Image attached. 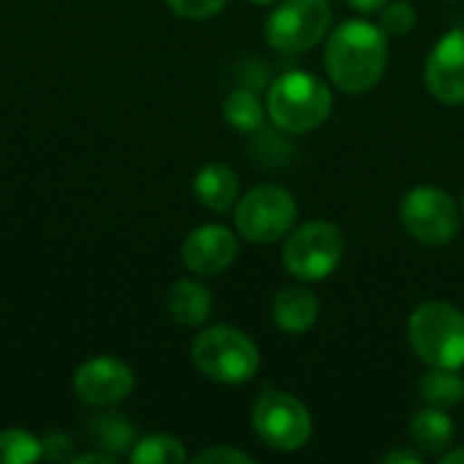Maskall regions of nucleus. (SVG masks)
<instances>
[{
  "instance_id": "nucleus-1",
  "label": "nucleus",
  "mask_w": 464,
  "mask_h": 464,
  "mask_svg": "<svg viewBox=\"0 0 464 464\" xmlns=\"http://www.w3.org/2000/svg\"><path fill=\"white\" fill-rule=\"evenodd\" d=\"M326 73L348 95H364L386 73L389 65V38L383 27L364 22V19H348L337 30H332L326 44Z\"/></svg>"
},
{
  "instance_id": "nucleus-2",
  "label": "nucleus",
  "mask_w": 464,
  "mask_h": 464,
  "mask_svg": "<svg viewBox=\"0 0 464 464\" xmlns=\"http://www.w3.org/2000/svg\"><path fill=\"white\" fill-rule=\"evenodd\" d=\"M334 98L324 79L307 71H288L275 79L266 98L269 120L285 133H307L326 122Z\"/></svg>"
},
{
  "instance_id": "nucleus-3",
  "label": "nucleus",
  "mask_w": 464,
  "mask_h": 464,
  "mask_svg": "<svg viewBox=\"0 0 464 464\" xmlns=\"http://www.w3.org/2000/svg\"><path fill=\"white\" fill-rule=\"evenodd\" d=\"M413 353L430 367H464V313L449 302H424L408 321Z\"/></svg>"
},
{
  "instance_id": "nucleus-4",
  "label": "nucleus",
  "mask_w": 464,
  "mask_h": 464,
  "mask_svg": "<svg viewBox=\"0 0 464 464\" xmlns=\"http://www.w3.org/2000/svg\"><path fill=\"white\" fill-rule=\"evenodd\" d=\"M196 367L215 383L239 386L256 378L261 367V356L256 343L234 326H212L204 329L193 343Z\"/></svg>"
},
{
  "instance_id": "nucleus-5",
  "label": "nucleus",
  "mask_w": 464,
  "mask_h": 464,
  "mask_svg": "<svg viewBox=\"0 0 464 464\" xmlns=\"http://www.w3.org/2000/svg\"><path fill=\"white\" fill-rule=\"evenodd\" d=\"M343 253V231L329 220H310L288 231V239L283 245V264L294 277L304 283H318L340 266Z\"/></svg>"
},
{
  "instance_id": "nucleus-6",
  "label": "nucleus",
  "mask_w": 464,
  "mask_h": 464,
  "mask_svg": "<svg viewBox=\"0 0 464 464\" xmlns=\"http://www.w3.org/2000/svg\"><path fill=\"white\" fill-rule=\"evenodd\" d=\"M253 430L269 449L291 454L307 446L313 435V419L294 394L264 389L253 408Z\"/></svg>"
},
{
  "instance_id": "nucleus-7",
  "label": "nucleus",
  "mask_w": 464,
  "mask_h": 464,
  "mask_svg": "<svg viewBox=\"0 0 464 464\" xmlns=\"http://www.w3.org/2000/svg\"><path fill=\"white\" fill-rule=\"evenodd\" d=\"M329 27V0H283L266 19V44L283 54H302L313 49Z\"/></svg>"
},
{
  "instance_id": "nucleus-8",
  "label": "nucleus",
  "mask_w": 464,
  "mask_h": 464,
  "mask_svg": "<svg viewBox=\"0 0 464 464\" xmlns=\"http://www.w3.org/2000/svg\"><path fill=\"white\" fill-rule=\"evenodd\" d=\"M237 228L253 245H272L288 237L296 220V198L280 185H258L237 204Z\"/></svg>"
},
{
  "instance_id": "nucleus-9",
  "label": "nucleus",
  "mask_w": 464,
  "mask_h": 464,
  "mask_svg": "<svg viewBox=\"0 0 464 464\" xmlns=\"http://www.w3.org/2000/svg\"><path fill=\"white\" fill-rule=\"evenodd\" d=\"M400 218L405 231L427 247L449 245L457 237L462 220L457 201L446 190L432 185L413 188L400 207Z\"/></svg>"
},
{
  "instance_id": "nucleus-10",
  "label": "nucleus",
  "mask_w": 464,
  "mask_h": 464,
  "mask_svg": "<svg viewBox=\"0 0 464 464\" xmlns=\"http://www.w3.org/2000/svg\"><path fill=\"white\" fill-rule=\"evenodd\" d=\"M73 392L90 408H111L133 392V370L114 356H95L73 372Z\"/></svg>"
},
{
  "instance_id": "nucleus-11",
  "label": "nucleus",
  "mask_w": 464,
  "mask_h": 464,
  "mask_svg": "<svg viewBox=\"0 0 464 464\" xmlns=\"http://www.w3.org/2000/svg\"><path fill=\"white\" fill-rule=\"evenodd\" d=\"M424 79L430 92L449 106L464 103V27L446 33L430 52Z\"/></svg>"
},
{
  "instance_id": "nucleus-12",
  "label": "nucleus",
  "mask_w": 464,
  "mask_h": 464,
  "mask_svg": "<svg viewBox=\"0 0 464 464\" xmlns=\"http://www.w3.org/2000/svg\"><path fill=\"white\" fill-rule=\"evenodd\" d=\"M237 237L231 228L226 226H201L196 231L188 234V239L182 242V261L193 275H220L226 272L234 258H237Z\"/></svg>"
},
{
  "instance_id": "nucleus-13",
  "label": "nucleus",
  "mask_w": 464,
  "mask_h": 464,
  "mask_svg": "<svg viewBox=\"0 0 464 464\" xmlns=\"http://www.w3.org/2000/svg\"><path fill=\"white\" fill-rule=\"evenodd\" d=\"M318 296L307 285H288L272 302V318L285 334H304L318 321Z\"/></svg>"
},
{
  "instance_id": "nucleus-14",
  "label": "nucleus",
  "mask_w": 464,
  "mask_h": 464,
  "mask_svg": "<svg viewBox=\"0 0 464 464\" xmlns=\"http://www.w3.org/2000/svg\"><path fill=\"white\" fill-rule=\"evenodd\" d=\"M196 196L212 212H228L239 196V174L226 163H207L196 174Z\"/></svg>"
},
{
  "instance_id": "nucleus-15",
  "label": "nucleus",
  "mask_w": 464,
  "mask_h": 464,
  "mask_svg": "<svg viewBox=\"0 0 464 464\" xmlns=\"http://www.w3.org/2000/svg\"><path fill=\"white\" fill-rule=\"evenodd\" d=\"M169 313L182 326H201L212 313V294L198 280H177L169 288Z\"/></svg>"
},
{
  "instance_id": "nucleus-16",
  "label": "nucleus",
  "mask_w": 464,
  "mask_h": 464,
  "mask_svg": "<svg viewBox=\"0 0 464 464\" xmlns=\"http://www.w3.org/2000/svg\"><path fill=\"white\" fill-rule=\"evenodd\" d=\"M454 432L457 430L449 419V411L440 408H424L411 419V440L427 454H446V449L454 443Z\"/></svg>"
},
{
  "instance_id": "nucleus-17",
  "label": "nucleus",
  "mask_w": 464,
  "mask_h": 464,
  "mask_svg": "<svg viewBox=\"0 0 464 464\" xmlns=\"http://www.w3.org/2000/svg\"><path fill=\"white\" fill-rule=\"evenodd\" d=\"M419 394L427 408H440V411H454L464 400V378L459 370L449 367H430V372L421 375Z\"/></svg>"
},
{
  "instance_id": "nucleus-18",
  "label": "nucleus",
  "mask_w": 464,
  "mask_h": 464,
  "mask_svg": "<svg viewBox=\"0 0 464 464\" xmlns=\"http://www.w3.org/2000/svg\"><path fill=\"white\" fill-rule=\"evenodd\" d=\"M90 438L95 440V446H101L109 454H130V449L136 446V430L125 416L117 413H101L92 416L87 424Z\"/></svg>"
},
{
  "instance_id": "nucleus-19",
  "label": "nucleus",
  "mask_w": 464,
  "mask_h": 464,
  "mask_svg": "<svg viewBox=\"0 0 464 464\" xmlns=\"http://www.w3.org/2000/svg\"><path fill=\"white\" fill-rule=\"evenodd\" d=\"M223 117L234 130L256 133L266 120V109L250 90H234L223 103Z\"/></svg>"
},
{
  "instance_id": "nucleus-20",
  "label": "nucleus",
  "mask_w": 464,
  "mask_h": 464,
  "mask_svg": "<svg viewBox=\"0 0 464 464\" xmlns=\"http://www.w3.org/2000/svg\"><path fill=\"white\" fill-rule=\"evenodd\" d=\"M128 459L133 464H182L188 459V451L171 435H147L136 440Z\"/></svg>"
},
{
  "instance_id": "nucleus-21",
  "label": "nucleus",
  "mask_w": 464,
  "mask_h": 464,
  "mask_svg": "<svg viewBox=\"0 0 464 464\" xmlns=\"http://www.w3.org/2000/svg\"><path fill=\"white\" fill-rule=\"evenodd\" d=\"M44 457L41 440L24 430L0 432V464H33Z\"/></svg>"
},
{
  "instance_id": "nucleus-22",
  "label": "nucleus",
  "mask_w": 464,
  "mask_h": 464,
  "mask_svg": "<svg viewBox=\"0 0 464 464\" xmlns=\"http://www.w3.org/2000/svg\"><path fill=\"white\" fill-rule=\"evenodd\" d=\"M416 24V8L408 0H394L381 8V27L386 35H408Z\"/></svg>"
},
{
  "instance_id": "nucleus-23",
  "label": "nucleus",
  "mask_w": 464,
  "mask_h": 464,
  "mask_svg": "<svg viewBox=\"0 0 464 464\" xmlns=\"http://www.w3.org/2000/svg\"><path fill=\"white\" fill-rule=\"evenodd\" d=\"M174 14L188 16V19H207L215 16L228 0H166Z\"/></svg>"
},
{
  "instance_id": "nucleus-24",
  "label": "nucleus",
  "mask_w": 464,
  "mask_h": 464,
  "mask_svg": "<svg viewBox=\"0 0 464 464\" xmlns=\"http://www.w3.org/2000/svg\"><path fill=\"white\" fill-rule=\"evenodd\" d=\"M41 451H44V459H49V462H71L73 459V454H71V440L65 438V435H60V432H52V435H46L44 440H41Z\"/></svg>"
},
{
  "instance_id": "nucleus-25",
  "label": "nucleus",
  "mask_w": 464,
  "mask_h": 464,
  "mask_svg": "<svg viewBox=\"0 0 464 464\" xmlns=\"http://www.w3.org/2000/svg\"><path fill=\"white\" fill-rule=\"evenodd\" d=\"M198 464H253L256 459L245 451H237V449H209V451H201L196 457Z\"/></svg>"
},
{
  "instance_id": "nucleus-26",
  "label": "nucleus",
  "mask_w": 464,
  "mask_h": 464,
  "mask_svg": "<svg viewBox=\"0 0 464 464\" xmlns=\"http://www.w3.org/2000/svg\"><path fill=\"white\" fill-rule=\"evenodd\" d=\"M383 464H419L421 462V451H408V449H397L381 457Z\"/></svg>"
},
{
  "instance_id": "nucleus-27",
  "label": "nucleus",
  "mask_w": 464,
  "mask_h": 464,
  "mask_svg": "<svg viewBox=\"0 0 464 464\" xmlns=\"http://www.w3.org/2000/svg\"><path fill=\"white\" fill-rule=\"evenodd\" d=\"M73 464H114L117 462V454H109V451H101V454H79L71 459Z\"/></svg>"
},
{
  "instance_id": "nucleus-28",
  "label": "nucleus",
  "mask_w": 464,
  "mask_h": 464,
  "mask_svg": "<svg viewBox=\"0 0 464 464\" xmlns=\"http://www.w3.org/2000/svg\"><path fill=\"white\" fill-rule=\"evenodd\" d=\"M389 0H348L351 8H356L359 14H378Z\"/></svg>"
},
{
  "instance_id": "nucleus-29",
  "label": "nucleus",
  "mask_w": 464,
  "mask_h": 464,
  "mask_svg": "<svg viewBox=\"0 0 464 464\" xmlns=\"http://www.w3.org/2000/svg\"><path fill=\"white\" fill-rule=\"evenodd\" d=\"M440 462L443 464H464V449L449 451V454H440Z\"/></svg>"
},
{
  "instance_id": "nucleus-30",
  "label": "nucleus",
  "mask_w": 464,
  "mask_h": 464,
  "mask_svg": "<svg viewBox=\"0 0 464 464\" xmlns=\"http://www.w3.org/2000/svg\"><path fill=\"white\" fill-rule=\"evenodd\" d=\"M253 3H258V5H272V3H277V0H253Z\"/></svg>"
}]
</instances>
